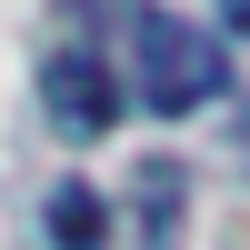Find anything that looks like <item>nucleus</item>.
Masks as SVG:
<instances>
[{"label":"nucleus","instance_id":"1","mask_svg":"<svg viewBox=\"0 0 250 250\" xmlns=\"http://www.w3.org/2000/svg\"><path fill=\"white\" fill-rule=\"evenodd\" d=\"M130 80H140V100L150 110H210L220 90H230V60H220V40L200 30V20H180V10H140L130 20Z\"/></svg>","mask_w":250,"mask_h":250},{"label":"nucleus","instance_id":"2","mask_svg":"<svg viewBox=\"0 0 250 250\" xmlns=\"http://www.w3.org/2000/svg\"><path fill=\"white\" fill-rule=\"evenodd\" d=\"M40 100H50V120H60L70 140H100V130L120 120V90H110V70H100L90 50H60L50 70H40Z\"/></svg>","mask_w":250,"mask_h":250},{"label":"nucleus","instance_id":"3","mask_svg":"<svg viewBox=\"0 0 250 250\" xmlns=\"http://www.w3.org/2000/svg\"><path fill=\"white\" fill-rule=\"evenodd\" d=\"M50 240H60V250H100V240H110L100 190H80V180H70V190H50Z\"/></svg>","mask_w":250,"mask_h":250},{"label":"nucleus","instance_id":"4","mask_svg":"<svg viewBox=\"0 0 250 250\" xmlns=\"http://www.w3.org/2000/svg\"><path fill=\"white\" fill-rule=\"evenodd\" d=\"M220 10H230V30H250V0H220Z\"/></svg>","mask_w":250,"mask_h":250},{"label":"nucleus","instance_id":"5","mask_svg":"<svg viewBox=\"0 0 250 250\" xmlns=\"http://www.w3.org/2000/svg\"><path fill=\"white\" fill-rule=\"evenodd\" d=\"M240 150H250V110H240Z\"/></svg>","mask_w":250,"mask_h":250}]
</instances>
